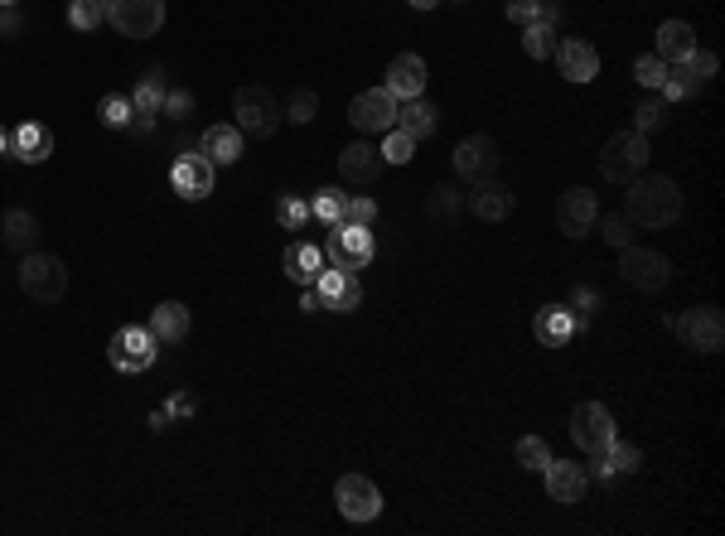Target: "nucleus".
<instances>
[{"instance_id":"f257e3e1","label":"nucleus","mask_w":725,"mask_h":536,"mask_svg":"<svg viewBox=\"0 0 725 536\" xmlns=\"http://www.w3.org/2000/svg\"><path fill=\"white\" fill-rule=\"evenodd\" d=\"M624 188H629V194H624V218H629L633 228H673V222L682 218V188H677V179L643 170Z\"/></svg>"},{"instance_id":"f03ea898","label":"nucleus","mask_w":725,"mask_h":536,"mask_svg":"<svg viewBox=\"0 0 725 536\" xmlns=\"http://www.w3.org/2000/svg\"><path fill=\"white\" fill-rule=\"evenodd\" d=\"M281 102H276V93L266 83H242L238 93H232V126L242 131V136L252 141H271V131L281 126Z\"/></svg>"},{"instance_id":"7ed1b4c3","label":"nucleus","mask_w":725,"mask_h":536,"mask_svg":"<svg viewBox=\"0 0 725 536\" xmlns=\"http://www.w3.org/2000/svg\"><path fill=\"white\" fill-rule=\"evenodd\" d=\"M20 290H25L35 305H59V300L69 295V271H63L59 256L35 247V252L20 256Z\"/></svg>"},{"instance_id":"20e7f679","label":"nucleus","mask_w":725,"mask_h":536,"mask_svg":"<svg viewBox=\"0 0 725 536\" xmlns=\"http://www.w3.org/2000/svg\"><path fill=\"white\" fill-rule=\"evenodd\" d=\"M649 136H639V131H619V136L605 141V150H600V174L609 179V184H629V179H639L649 170Z\"/></svg>"},{"instance_id":"39448f33","label":"nucleus","mask_w":725,"mask_h":536,"mask_svg":"<svg viewBox=\"0 0 725 536\" xmlns=\"http://www.w3.org/2000/svg\"><path fill=\"white\" fill-rule=\"evenodd\" d=\"M325 261L339 266V271H363L373 261V228H359V222H329L325 232Z\"/></svg>"},{"instance_id":"423d86ee","label":"nucleus","mask_w":725,"mask_h":536,"mask_svg":"<svg viewBox=\"0 0 725 536\" xmlns=\"http://www.w3.org/2000/svg\"><path fill=\"white\" fill-rule=\"evenodd\" d=\"M716 73H721L716 53H711V49H691L682 63H667V83L657 87V93H663V102H682V97H697Z\"/></svg>"},{"instance_id":"0eeeda50","label":"nucleus","mask_w":725,"mask_h":536,"mask_svg":"<svg viewBox=\"0 0 725 536\" xmlns=\"http://www.w3.org/2000/svg\"><path fill=\"white\" fill-rule=\"evenodd\" d=\"M107 25L121 39H155L165 25V0H107Z\"/></svg>"},{"instance_id":"6e6552de","label":"nucleus","mask_w":725,"mask_h":536,"mask_svg":"<svg viewBox=\"0 0 725 536\" xmlns=\"http://www.w3.org/2000/svg\"><path fill=\"white\" fill-rule=\"evenodd\" d=\"M619 276H624V285H633V290H643V295H657L667 281H673V261H667L663 252H653V247H619Z\"/></svg>"},{"instance_id":"1a4fd4ad","label":"nucleus","mask_w":725,"mask_h":536,"mask_svg":"<svg viewBox=\"0 0 725 536\" xmlns=\"http://www.w3.org/2000/svg\"><path fill=\"white\" fill-rule=\"evenodd\" d=\"M107 357H111V367H117V373H126V377H136V373H145V367H155V333H150V324H126V329H117V333H111V343H107Z\"/></svg>"},{"instance_id":"9d476101","label":"nucleus","mask_w":725,"mask_h":536,"mask_svg":"<svg viewBox=\"0 0 725 536\" xmlns=\"http://www.w3.org/2000/svg\"><path fill=\"white\" fill-rule=\"evenodd\" d=\"M667 324H673L677 339L697 353H721V343H725V319H721L716 305H697V309H687V315H677Z\"/></svg>"},{"instance_id":"9b49d317","label":"nucleus","mask_w":725,"mask_h":536,"mask_svg":"<svg viewBox=\"0 0 725 536\" xmlns=\"http://www.w3.org/2000/svg\"><path fill=\"white\" fill-rule=\"evenodd\" d=\"M571 440L585 454H605L609 444H615V416H609V406H600V401H580V406L571 411Z\"/></svg>"},{"instance_id":"f8f14e48","label":"nucleus","mask_w":725,"mask_h":536,"mask_svg":"<svg viewBox=\"0 0 725 536\" xmlns=\"http://www.w3.org/2000/svg\"><path fill=\"white\" fill-rule=\"evenodd\" d=\"M214 179H218V165L198 150H184L180 160L170 165V188L180 198H189V204H198V198L214 194Z\"/></svg>"},{"instance_id":"ddd939ff","label":"nucleus","mask_w":725,"mask_h":536,"mask_svg":"<svg viewBox=\"0 0 725 536\" xmlns=\"http://www.w3.org/2000/svg\"><path fill=\"white\" fill-rule=\"evenodd\" d=\"M397 97L387 93V87H367V93L353 97V107H349V121L363 131V136H383V131H392L397 126Z\"/></svg>"},{"instance_id":"4468645a","label":"nucleus","mask_w":725,"mask_h":536,"mask_svg":"<svg viewBox=\"0 0 725 536\" xmlns=\"http://www.w3.org/2000/svg\"><path fill=\"white\" fill-rule=\"evenodd\" d=\"M334 502H339V512L349 522H373L383 512V494H377V484L367 474H343L334 484Z\"/></svg>"},{"instance_id":"2eb2a0df","label":"nucleus","mask_w":725,"mask_h":536,"mask_svg":"<svg viewBox=\"0 0 725 536\" xmlns=\"http://www.w3.org/2000/svg\"><path fill=\"white\" fill-rule=\"evenodd\" d=\"M498 160H504V150H498V141L494 136H464L460 145H455V174L460 179H488V174H498Z\"/></svg>"},{"instance_id":"dca6fc26","label":"nucleus","mask_w":725,"mask_h":536,"mask_svg":"<svg viewBox=\"0 0 725 536\" xmlns=\"http://www.w3.org/2000/svg\"><path fill=\"white\" fill-rule=\"evenodd\" d=\"M315 290L325 295V315H353V309L363 305V285L353 271H339V266H325L319 271Z\"/></svg>"},{"instance_id":"f3484780","label":"nucleus","mask_w":725,"mask_h":536,"mask_svg":"<svg viewBox=\"0 0 725 536\" xmlns=\"http://www.w3.org/2000/svg\"><path fill=\"white\" fill-rule=\"evenodd\" d=\"M595 218H600V204L590 188H566L556 198V228H561V237H585L595 228Z\"/></svg>"},{"instance_id":"a211bd4d","label":"nucleus","mask_w":725,"mask_h":536,"mask_svg":"<svg viewBox=\"0 0 725 536\" xmlns=\"http://www.w3.org/2000/svg\"><path fill=\"white\" fill-rule=\"evenodd\" d=\"M556 69L566 83H595L600 77V49L590 39H556Z\"/></svg>"},{"instance_id":"6ab92c4d","label":"nucleus","mask_w":725,"mask_h":536,"mask_svg":"<svg viewBox=\"0 0 725 536\" xmlns=\"http://www.w3.org/2000/svg\"><path fill=\"white\" fill-rule=\"evenodd\" d=\"M426 77H431V69H426L421 53H397V59L387 63L383 87L397 97V102H411V97H426Z\"/></svg>"},{"instance_id":"aec40b11","label":"nucleus","mask_w":725,"mask_h":536,"mask_svg":"<svg viewBox=\"0 0 725 536\" xmlns=\"http://www.w3.org/2000/svg\"><path fill=\"white\" fill-rule=\"evenodd\" d=\"M53 155V131L44 121H20L10 126V160L20 165H44Z\"/></svg>"},{"instance_id":"412c9836","label":"nucleus","mask_w":725,"mask_h":536,"mask_svg":"<svg viewBox=\"0 0 725 536\" xmlns=\"http://www.w3.org/2000/svg\"><path fill=\"white\" fill-rule=\"evenodd\" d=\"M339 174L349 179L353 188L377 184V174H383V155H377V145H367V141H349V145L339 150Z\"/></svg>"},{"instance_id":"4be33fe9","label":"nucleus","mask_w":725,"mask_h":536,"mask_svg":"<svg viewBox=\"0 0 725 536\" xmlns=\"http://www.w3.org/2000/svg\"><path fill=\"white\" fill-rule=\"evenodd\" d=\"M542 478H546V494H552V502H566V508L585 498V488H590L585 464H571V460H552L542 468Z\"/></svg>"},{"instance_id":"5701e85b","label":"nucleus","mask_w":725,"mask_h":536,"mask_svg":"<svg viewBox=\"0 0 725 536\" xmlns=\"http://www.w3.org/2000/svg\"><path fill=\"white\" fill-rule=\"evenodd\" d=\"M512 188L508 184H498L494 174L488 179H474V188H470V214L474 218H484V222H504L508 214H512Z\"/></svg>"},{"instance_id":"b1692460","label":"nucleus","mask_w":725,"mask_h":536,"mask_svg":"<svg viewBox=\"0 0 725 536\" xmlns=\"http://www.w3.org/2000/svg\"><path fill=\"white\" fill-rule=\"evenodd\" d=\"M585 315H576L571 305H546L537 319H532V333H537L542 343H552V349H561V343H571L576 329H585Z\"/></svg>"},{"instance_id":"393cba45","label":"nucleus","mask_w":725,"mask_h":536,"mask_svg":"<svg viewBox=\"0 0 725 536\" xmlns=\"http://www.w3.org/2000/svg\"><path fill=\"white\" fill-rule=\"evenodd\" d=\"M281 266H286V276L295 285H315L319 281V271H325V247L319 242H290L286 256H281Z\"/></svg>"},{"instance_id":"a878e982","label":"nucleus","mask_w":725,"mask_h":536,"mask_svg":"<svg viewBox=\"0 0 725 536\" xmlns=\"http://www.w3.org/2000/svg\"><path fill=\"white\" fill-rule=\"evenodd\" d=\"M0 237H5V247L10 252H35L39 247V218L29 214V208H5V218H0Z\"/></svg>"},{"instance_id":"bb28decb","label":"nucleus","mask_w":725,"mask_h":536,"mask_svg":"<svg viewBox=\"0 0 725 536\" xmlns=\"http://www.w3.org/2000/svg\"><path fill=\"white\" fill-rule=\"evenodd\" d=\"M198 155H208L214 165H238L242 160V131L218 121V126H208L204 136H198Z\"/></svg>"},{"instance_id":"cd10ccee","label":"nucleus","mask_w":725,"mask_h":536,"mask_svg":"<svg viewBox=\"0 0 725 536\" xmlns=\"http://www.w3.org/2000/svg\"><path fill=\"white\" fill-rule=\"evenodd\" d=\"M697 49V29L687 25V20H663V25H657V59L663 63H682L687 53Z\"/></svg>"},{"instance_id":"c85d7f7f","label":"nucleus","mask_w":725,"mask_h":536,"mask_svg":"<svg viewBox=\"0 0 725 536\" xmlns=\"http://www.w3.org/2000/svg\"><path fill=\"white\" fill-rule=\"evenodd\" d=\"M150 333H155V343H184L189 339V309L180 300H160L150 315Z\"/></svg>"},{"instance_id":"c756f323","label":"nucleus","mask_w":725,"mask_h":536,"mask_svg":"<svg viewBox=\"0 0 725 536\" xmlns=\"http://www.w3.org/2000/svg\"><path fill=\"white\" fill-rule=\"evenodd\" d=\"M397 126L407 131L411 141H431L435 136V126H440V117H435V107L431 102H421V97H411V102H401L397 107Z\"/></svg>"},{"instance_id":"7c9ffc66","label":"nucleus","mask_w":725,"mask_h":536,"mask_svg":"<svg viewBox=\"0 0 725 536\" xmlns=\"http://www.w3.org/2000/svg\"><path fill=\"white\" fill-rule=\"evenodd\" d=\"M464 214V194L455 184H435L431 198H426V222H435V228H455Z\"/></svg>"},{"instance_id":"2f4dec72","label":"nucleus","mask_w":725,"mask_h":536,"mask_svg":"<svg viewBox=\"0 0 725 536\" xmlns=\"http://www.w3.org/2000/svg\"><path fill=\"white\" fill-rule=\"evenodd\" d=\"M165 93H170V87H165V73L150 69V73H145L141 83H136V93H131V107H136V117H160Z\"/></svg>"},{"instance_id":"473e14b6","label":"nucleus","mask_w":725,"mask_h":536,"mask_svg":"<svg viewBox=\"0 0 725 536\" xmlns=\"http://www.w3.org/2000/svg\"><path fill=\"white\" fill-rule=\"evenodd\" d=\"M131 117H136V107H131V93H107L102 102H97V121H102L107 131H126Z\"/></svg>"},{"instance_id":"72a5a7b5","label":"nucleus","mask_w":725,"mask_h":536,"mask_svg":"<svg viewBox=\"0 0 725 536\" xmlns=\"http://www.w3.org/2000/svg\"><path fill=\"white\" fill-rule=\"evenodd\" d=\"M522 53L528 59H552L556 53V29L552 25H542V20H532V25H522Z\"/></svg>"},{"instance_id":"f704fd0d","label":"nucleus","mask_w":725,"mask_h":536,"mask_svg":"<svg viewBox=\"0 0 725 536\" xmlns=\"http://www.w3.org/2000/svg\"><path fill=\"white\" fill-rule=\"evenodd\" d=\"M667 121H673V107H667L663 97H649V102H639V111H633V131H639V136H653Z\"/></svg>"},{"instance_id":"c9c22d12","label":"nucleus","mask_w":725,"mask_h":536,"mask_svg":"<svg viewBox=\"0 0 725 536\" xmlns=\"http://www.w3.org/2000/svg\"><path fill=\"white\" fill-rule=\"evenodd\" d=\"M377 155H383V165H407L411 155H416V141H411L401 126H392V131H383V145H377Z\"/></svg>"},{"instance_id":"e433bc0d","label":"nucleus","mask_w":725,"mask_h":536,"mask_svg":"<svg viewBox=\"0 0 725 536\" xmlns=\"http://www.w3.org/2000/svg\"><path fill=\"white\" fill-rule=\"evenodd\" d=\"M512 460H518L522 468H532V474H542V468L552 464V450H546L542 435H522L518 450H512Z\"/></svg>"},{"instance_id":"4c0bfd02","label":"nucleus","mask_w":725,"mask_h":536,"mask_svg":"<svg viewBox=\"0 0 725 536\" xmlns=\"http://www.w3.org/2000/svg\"><path fill=\"white\" fill-rule=\"evenodd\" d=\"M69 25L73 29H102L107 25V0H73V5H69Z\"/></svg>"},{"instance_id":"58836bf2","label":"nucleus","mask_w":725,"mask_h":536,"mask_svg":"<svg viewBox=\"0 0 725 536\" xmlns=\"http://www.w3.org/2000/svg\"><path fill=\"white\" fill-rule=\"evenodd\" d=\"M315 111H319V97L310 93V87H295V93H290V102L281 107V117L295 121V126H310V121H315Z\"/></svg>"},{"instance_id":"ea45409f","label":"nucleus","mask_w":725,"mask_h":536,"mask_svg":"<svg viewBox=\"0 0 725 536\" xmlns=\"http://www.w3.org/2000/svg\"><path fill=\"white\" fill-rule=\"evenodd\" d=\"M310 218L325 222V228H329V222H339L343 218V188H319V194L310 198Z\"/></svg>"},{"instance_id":"a19ab883","label":"nucleus","mask_w":725,"mask_h":536,"mask_svg":"<svg viewBox=\"0 0 725 536\" xmlns=\"http://www.w3.org/2000/svg\"><path fill=\"white\" fill-rule=\"evenodd\" d=\"M595 228H600V237H605L615 252H619V247H629V242H633V222L624 218V214H600V218H595Z\"/></svg>"},{"instance_id":"79ce46f5","label":"nucleus","mask_w":725,"mask_h":536,"mask_svg":"<svg viewBox=\"0 0 725 536\" xmlns=\"http://www.w3.org/2000/svg\"><path fill=\"white\" fill-rule=\"evenodd\" d=\"M605 460H609V468H615V474H639V468H643V454H639V444L619 440V435H615V444H609V450H605Z\"/></svg>"},{"instance_id":"37998d69","label":"nucleus","mask_w":725,"mask_h":536,"mask_svg":"<svg viewBox=\"0 0 725 536\" xmlns=\"http://www.w3.org/2000/svg\"><path fill=\"white\" fill-rule=\"evenodd\" d=\"M276 222H281L286 232H300L310 222V204L295 194H281V204H276Z\"/></svg>"},{"instance_id":"c03bdc74","label":"nucleus","mask_w":725,"mask_h":536,"mask_svg":"<svg viewBox=\"0 0 725 536\" xmlns=\"http://www.w3.org/2000/svg\"><path fill=\"white\" fill-rule=\"evenodd\" d=\"M633 83H639V87H649V93H657V87L667 83V63L657 59V53H643V59L633 63Z\"/></svg>"},{"instance_id":"a18cd8bd","label":"nucleus","mask_w":725,"mask_h":536,"mask_svg":"<svg viewBox=\"0 0 725 536\" xmlns=\"http://www.w3.org/2000/svg\"><path fill=\"white\" fill-rule=\"evenodd\" d=\"M343 222H359V228H373L377 222V204L367 194H343Z\"/></svg>"},{"instance_id":"49530a36","label":"nucleus","mask_w":725,"mask_h":536,"mask_svg":"<svg viewBox=\"0 0 725 536\" xmlns=\"http://www.w3.org/2000/svg\"><path fill=\"white\" fill-rule=\"evenodd\" d=\"M189 111H194V97H189L184 87H170V93H165V107H160V117H170V121H184Z\"/></svg>"},{"instance_id":"de8ad7c7","label":"nucleus","mask_w":725,"mask_h":536,"mask_svg":"<svg viewBox=\"0 0 725 536\" xmlns=\"http://www.w3.org/2000/svg\"><path fill=\"white\" fill-rule=\"evenodd\" d=\"M508 20L512 25H532V20H537V0H508Z\"/></svg>"},{"instance_id":"09e8293b","label":"nucleus","mask_w":725,"mask_h":536,"mask_svg":"<svg viewBox=\"0 0 725 536\" xmlns=\"http://www.w3.org/2000/svg\"><path fill=\"white\" fill-rule=\"evenodd\" d=\"M300 309H305V315H325V295H319L315 285H300Z\"/></svg>"},{"instance_id":"8fccbe9b","label":"nucleus","mask_w":725,"mask_h":536,"mask_svg":"<svg viewBox=\"0 0 725 536\" xmlns=\"http://www.w3.org/2000/svg\"><path fill=\"white\" fill-rule=\"evenodd\" d=\"M595 305H600V295L590 285H576L571 290V309H576V315H585V309H595Z\"/></svg>"},{"instance_id":"3c124183","label":"nucleus","mask_w":725,"mask_h":536,"mask_svg":"<svg viewBox=\"0 0 725 536\" xmlns=\"http://www.w3.org/2000/svg\"><path fill=\"white\" fill-rule=\"evenodd\" d=\"M0 35H20V15H15V5H0Z\"/></svg>"},{"instance_id":"603ef678","label":"nucleus","mask_w":725,"mask_h":536,"mask_svg":"<svg viewBox=\"0 0 725 536\" xmlns=\"http://www.w3.org/2000/svg\"><path fill=\"white\" fill-rule=\"evenodd\" d=\"M131 136H150V131H155V117H131Z\"/></svg>"},{"instance_id":"864d4df0","label":"nucleus","mask_w":725,"mask_h":536,"mask_svg":"<svg viewBox=\"0 0 725 536\" xmlns=\"http://www.w3.org/2000/svg\"><path fill=\"white\" fill-rule=\"evenodd\" d=\"M170 416H194V397H174L170 401Z\"/></svg>"},{"instance_id":"5fc2aeb1","label":"nucleus","mask_w":725,"mask_h":536,"mask_svg":"<svg viewBox=\"0 0 725 536\" xmlns=\"http://www.w3.org/2000/svg\"><path fill=\"white\" fill-rule=\"evenodd\" d=\"M0 160H10V126H0Z\"/></svg>"},{"instance_id":"6e6d98bb","label":"nucleus","mask_w":725,"mask_h":536,"mask_svg":"<svg viewBox=\"0 0 725 536\" xmlns=\"http://www.w3.org/2000/svg\"><path fill=\"white\" fill-rule=\"evenodd\" d=\"M407 5H416V10H431V5H440V0H407Z\"/></svg>"},{"instance_id":"4d7b16f0","label":"nucleus","mask_w":725,"mask_h":536,"mask_svg":"<svg viewBox=\"0 0 725 536\" xmlns=\"http://www.w3.org/2000/svg\"><path fill=\"white\" fill-rule=\"evenodd\" d=\"M0 5H15V0H0Z\"/></svg>"}]
</instances>
